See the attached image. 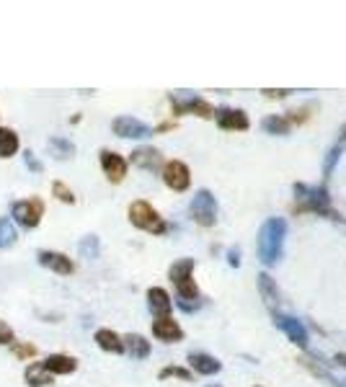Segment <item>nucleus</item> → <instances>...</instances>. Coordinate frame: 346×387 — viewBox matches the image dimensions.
I'll return each instance as SVG.
<instances>
[{"mask_svg":"<svg viewBox=\"0 0 346 387\" xmlns=\"http://www.w3.org/2000/svg\"><path fill=\"white\" fill-rule=\"evenodd\" d=\"M99 163H101V168H104V173H106V178H109L111 184H122V181H124L129 163L119 153H114V150H101Z\"/></svg>","mask_w":346,"mask_h":387,"instance_id":"9b49d317","label":"nucleus"},{"mask_svg":"<svg viewBox=\"0 0 346 387\" xmlns=\"http://www.w3.org/2000/svg\"><path fill=\"white\" fill-rule=\"evenodd\" d=\"M171 108H173V114L176 116L194 114V116H202V119H215V108L199 96H189V98L171 96Z\"/></svg>","mask_w":346,"mask_h":387,"instance_id":"6e6552de","label":"nucleus"},{"mask_svg":"<svg viewBox=\"0 0 346 387\" xmlns=\"http://www.w3.org/2000/svg\"><path fill=\"white\" fill-rule=\"evenodd\" d=\"M295 212H310L318 217H326L334 223H346V217L334 209L331 196L326 191V184L320 186H307V184H295Z\"/></svg>","mask_w":346,"mask_h":387,"instance_id":"f03ea898","label":"nucleus"},{"mask_svg":"<svg viewBox=\"0 0 346 387\" xmlns=\"http://www.w3.org/2000/svg\"><path fill=\"white\" fill-rule=\"evenodd\" d=\"M23 160H26L29 171H34V173H41V171H44V165H41L39 160L34 158V153H31V150H23Z\"/></svg>","mask_w":346,"mask_h":387,"instance_id":"473e14b6","label":"nucleus"},{"mask_svg":"<svg viewBox=\"0 0 346 387\" xmlns=\"http://www.w3.org/2000/svg\"><path fill=\"white\" fill-rule=\"evenodd\" d=\"M336 361H338V364H341V367H346V354H338Z\"/></svg>","mask_w":346,"mask_h":387,"instance_id":"c9c22d12","label":"nucleus"},{"mask_svg":"<svg viewBox=\"0 0 346 387\" xmlns=\"http://www.w3.org/2000/svg\"><path fill=\"white\" fill-rule=\"evenodd\" d=\"M215 122H218V126L225 129V132H246L248 126H251L248 114L240 111V108H218V111H215Z\"/></svg>","mask_w":346,"mask_h":387,"instance_id":"f8f14e48","label":"nucleus"},{"mask_svg":"<svg viewBox=\"0 0 346 387\" xmlns=\"http://www.w3.org/2000/svg\"><path fill=\"white\" fill-rule=\"evenodd\" d=\"M256 284H258V294H261V300L267 305L271 312H279V302H282V292H279L277 281L269 276L267 271L264 274H258L256 276Z\"/></svg>","mask_w":346,"mask_h":387,"instance_id":"2eb2a0df","label":"nucleus"},{"mask_svg":"<svg viewBox=\"0 0 346 387\" xmlns=\"http://www.w3.org/2000/svg\"><path fill=\"white\" fill-rule=\"evenodd\" d=\"M209 387H220V385H209Z\"/></svg>","mask_w":346,"mask_h":387,"instance_id":"e433bc0d","label":"nucleus"},{"mask_svg":"<svg viewBox=\"0 0 346 387\" xmlns=\"http://www.w3.org/2000/svg\"><path fill=\"white\" fill-rule=\"evenodd\" d=\"M41 364L55 377V375H73L78 369V359L70 357V354H50Z\"/></svg>","mask_w":346,"mask_h":387,"instance_id":"6ab92c4d","label":"nucleus"},{"mask_svg":"<svg viewBox=\"0 0 346 387\" xmlns=\"http://www.w3.org/2000/svg\"><path fill=\"white\" fill-rule=\"evenodd\" d=\"M129 223L135 225L137 230L150 232V235H166L169 232V223L160 217V212L145 199H137V202L129 204Z\"/></svg>","mask_w":346,"mask_h":387,"instance_id":"20e7f679","label":"nucleus"},{"mask_svg":"<svg viewBox=\"0 0 346 387\" xmlns=\"http://www.w3.org/2000/svg\"><path fill=\"white\" fill-rule=\"evenodd\" d=\"M163 184L173 189V191H186L191 186V171H189L186 163L181 160H169L163 163Z\"/></svg>","mask_w":346,"mask_h":387,"instance_id":"9d476101","label":"nucleus"},{"mask_svg":"<svg viewBox=\"0 0 346 387\" xmlns=\"http://www.w3.org/2000/svg\"><path fill=\"white\" fill-rule=\"evenodd\" d=\"M189 367L194 369L197 375H204V377H212V375H218L222 364H220V359H215L212 354H204V351H191L189 354Z\"/></svg>","mask_w":346,"mask_h":387,"instance_id":"dca6fc26","label":"nucleus"},{"mask_svg":"<svg viewBox=\"0 0 346 387\" xmlns=\"http://www.w3.org/2000/svg\"><path fill=\"white\" fill-rule=\"evenodd\" d=\"M52 194L57 196L59 202H65V204H75V194H73V189H70L65 181H55L52 184Z\"/></svg>","mask_w":346,"mask_h":387,"instance_id":"c756f323","label":"nucleus"},{"mask_svg":"<svg viewBox=\"0 0 346 387\" xmlns=\"http://www.w3.org/2000/svg\"><path fill=\"white\" fill-rule=\"evenodd\" d=\"M111 132L117 137H124V140H145V137L153 135V129L135 116H117L111 122Z\"/></svg>","mask_w":346,"mask_h":387,"instance_id":"1a4fd4ad","label":"nucleus"},{"mask_svg":"<svg viewBox=\"0 0 346 387\" xmlns=\"http://www.w3.org/2000/svg\"><path fill=\"white\" fill-rule=\"evenodd\" d=\"M16 341V333L10 328L6 320H0V346H10Z\"/></svg>","mask_w":346,"mask_h":387,"instance_id":"2f4dec72","label":"nucleus"},{"mask_svg":"<svg viewBox=\"0 0 346 387\" xmlns=\"http://www.w3.org/2000/svg\"><path fill=\"white\" fill-rule=\"evenodd\" d=\"M189 214H191V220H194L199 227H212V225L218 223V199L212 196L209 189H199V191L191 196Z\"/></svg>","mask_w":346,"mask_h":387,"instance_id":"39448f33","label":"nucleus"},{"mask_svg":"<svg viewBox=\"0 0 346 387\" xmlns=\"http://www.w3.org/2000/svg\"><path fill=\"white\" fill-rule=\"evenodd\" d=\"M274 325H277L285 336H287L295 346L300 348H307L310 346V336H307V328L300 323L297 318H292V315H285V312H274Z\"/></svg>","mask_w":346,"mask_h":387,"instance_id":"0eeeda50","label":"nucleus"},{"mask_svg":"<svg viewBox=\"0 0 346 387\" xmlns=\"http://www.w3.org/2000/svg\"><path fill=\"white\" fill-rule=\"evenodd\" d=\"M50 153L57 160H70L75 155V145L70 142L68 137H50Z\"/></svg>","mask_w":346,"mask_h":387,"instance_id":"b1692460","label":"nucleus"},{"mask_svg":"<svg viewBox=\"0 0 346 387\" xmlns=\"http://www.w3.org/2000/svg\"><path fill=\"white\" fill-rule=\"evenodd\" d=\"M93 341H96V346H99L101 351H106V354H124V341H122V336L114 333L111 328L96 330Z\"/></svg>","mask_w":346,"mask_h":387,"instance_id":"aec40b11","label":"nucleus"},{"mask_svg":"<svg viewBox=\"0 0 346 387\" xmlns=\"http://www.w3.org/2000/svg\"><path fill=\"white\" fill-rule=\"evenodd\" d=\"M10 217L23 230H34V227H39L41 217H44V202H41L39 196H29V199L13 202L10 204Z\"/></svg>","mask_w":346,"mask_h":387,"instance_id":"423d86ee","label":"nucleus"},{"mask_svg":"<svg viewBox=\"0 0 346 387\" xmlns=\"http://www.w3.org/2000/svg\"><path fill=\"white\" fill-rule=\"evenodd\" d=\"M148 308L155 318H166V315H171V308H173L171 294L163 290V287H150L148 290Z\"/></svg>","mask_w":346,"mask_h":387,"instance_id":"a211bd4d","label":"nucleus"},{"mask_svg":"<svg viewBox=\"0 0 346 387\" xmlns=\"http://www.w3.org/2000/svg\"><path fill=\"white\" fill-rule=\"evenodd\" d=\"M19 135L10 129V126H0V158L3 160H8V158H13V155L19 153Z\"/></svg>","mask_w":346,"mask_h":387,"instance_id":"5701e85b","label":"nucleus"},{"mask_svg":"<svg viewBox=\"0 0 346 387\" xmlns=\"http://www.w3.org/2000/svg\"><path fill=\"white\" fill-rule=\"evenodd\" d=\"M153 336L163 341V343H178V341L184 339V328L171 315H166V318L153 320Z\"/></svg>","mask_w":346,"mask_h":387,"instance_id":"4468645a","label":"nucleus"},{"mask_svg":"<svg viewBox=\"0 0 346 387\" xmlns=\"http://www.w3.org/2000/svg\"><path fill=\"white\" fill-rule=\"evenodd\" d=\"M10 351H13V357L21 359V361L34 359L37 354H39V348L34 346V343H23V341H21V343H16V341H13V343H10Z\"/></svg>","mask_w":346,"mask_h":387,"instance_id":"c85d7f7f","label":"nucleus"},{"mask_svg":"<svg viewBox=\"0 0 346 387\" xmlns=\"http://www.w3.org/2000/svg\"><path fill=\"white\" fill-rule=\"evenodd\" d=\"M78 251L83 258H99V253H101L99 238H96V235H86V238L78 243Z\"/></svg>","mask_w":346,"mask_h":387,"instance_id":"cd10ccee","label":"nucleus"},{"mask_svg":"<svg viewBox=\"0 0 346 387\" xmlns=\"http://www.w3.org/2000/svg\"><path fill=\"white\" fill-rule=\"evenodd\" d=\"M240 258H238V251H230V266H238Z\"/></svg>","mask_w":346,"mask_h":387,"instance_id":"f704fd0d","label":"nucleus"},{"mask_svg":"<svg viewBox=\"0 0 346 387\" xmlns=\"http://www.w3.org/2000/svg\"><path fill=\"white\" fill-rule=\"evenodd\" d=\"M285 240H287V220L285 217H269L261 225L256 238L258 261L264 266H274L285 253Z\"/></svg>","mask_w":346,"mask_h":387,"instance_id":"f257e3e1","label":"nucleus"},{"mask_svg":"<svg viewBox=\"0 0 346 387\" xmlns=\"http://www.w3.org/2000/svg\"><path fill=\"white\" fill-rule=\"evenodd\" d=\"M261 129L269 132V135H287L289 129V122L285 119V114H269L264 122H261Z\"/></svg>","mask_w":346,"mask_h":387,"instance_id":"393cba45","label":"nucleus"},{"mask_svg":"<svg viewBox=\"0 0 346 387\" xmlns=\"http://www.w3.org/2000/svg\"><path fill=\"white\" fill-rule=\"evenodd\" d=\"M129 160H132V165L142 168V171H158V168H163V155H160L158 147H137Z\"/></svg>","mask_w":346,"mask_h":387,"instance_id":"f3484780","label":"nucleus"},{"mask_svg":"<svg viewBox=\"0 0 346 387\" xmlns=\"http://www.w3.org/2000/svg\"><path fill=\"white\" fill-rule=\"evenodd\" d=\"M169 279L178 292V308L191 312L199 308V287L194 281V258H178L169 269Z\"/></svg>","mask_w":346,"mask_h":387,"instance_id":"7ed1b4c3","label":"nucleus"},{"mask_svg":"<svg viewBox=\"0 0 346 387\" xmlns=\"http://www.w3.org/2000/svg\"><path fill=\"white\" fill-rule=\"evenodd\" d=\"M297 361H300V367H305L307 372L313 375V377L323 379V382H328V385H338L336 379H334V375H331L328 369L320 367V364H313V359H310V357H300V359H297Z\"/></svg>","mask_w":346,"mask_h":387,"instance_id":"a878e982","label":"nucleus"},{"mask_svg":"<svg viewBox=\"0 0 346 387\" xmlns=\"http://www.w3.org/2000/svg\"><path fill=\"white\" fill-rule=\"evenodd\" d=\"M37 261H39L44 269L59 274V276H70V274L75 271L73 258H68L65 253H57V251H39L37 253Z\"/></svg>","mask_w":346,"mask_h":387,"instance_id":"ddd939ff","label":"nucleus"},{"mask_svg":"<svg viewBox=\"0 0 346 387\" xmlns=\"http://www.w3.org/2000/svg\"><path fill=\"white\" fill-rule=\"evenodd\" d=\"M23 379H26V385H29V387H50L52 382H55V377H52L50 372L44 369V364H41V361H34V364H29V367H26V372H23Z\"/></svg>","mask_w":346,"mask_h":387,"instance_id":"412c9836","label":"nucleus"},{"mask_svg":"<svg viewBox=\"0 0 346 387\" xmlns=\"http://www.w3.org/2000/svg\"><path fill=\"white\" fill-rule=\"evenodd\" d=\"M16 238H19V232L13 227L8 217H0V248H10V245H16Z\"/></svg>","mask_w":346,"mask_h":387,"instance_id":"bb28decb","label":"nucleus"},{"mask_svg":"<svg viewBox=\"0 0 346 387\" xmlns=\"http://www.w3.org/2000/svg\"><path fill=\"white\" fill-rule=\"evenodd\" d=\"M261 93H264V96H267V98H285V96H289L292 91H289V88H279V91H271V88H264Z\"/></svg>","mask_w":346,"mask_h":387,"instance_id":"72a5a7b5","label":"nucleus"},{"mask_svg":"<svg viewBox=\"0 0 346 387\" xmlns=\"http://www.w3.org/2000/svg\"><path fill=\"white\" fill-rule=\"evenodd\" d=\"M122 341H124V351H127L132 359L150 357V341H145V336H140V333H127Z\"/></svg>","mask_w":346,"mask_h":387,"instance_id":"4be33fe9","label":"nucleus"},{"mask_svg":"<svg viewBox=\"0 0 346 387\" xmlns=\"http://www.w3.org/2000/svg\"><path fill=\"white\" fill-rule=\"evenodd\" d=\"M158 377L160 379H169V377H178V379H184V382H191V372L184 367H163L158 372Z\"/></svg>","mask_w":346,"mask_h":387,"instance_id":"7c9ffc66","label":"nucleus"}]
</instances>
